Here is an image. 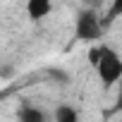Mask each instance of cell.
I'll return each mask as SVG.
<instances>
[{"label": "cell", "instance_id": "cell-1", "mask_svg": "<svg viewBox=\"0 0 122 122\" xmlns=\"http://www.w3.org/2000/svg\"><path fill=\"white\" fill-rule=\"evenodd\" d=\"M96 74L103 86H115L117 81H122V57L117 55V50L103 48L101 62L96 65Z\"/></svg>", "mask_w": 122, "mask_h": 122}, {"label": "cell", "instance_id": "cell-2", "mask_svg": "<svg viewBox=\"0 0 122 122\" xmlns=\"http://www.w3.org/2000/svg\"><path fill=\"white\" fill-rule=\"evenodd\" d=\"M74 36L84 43H93L103 36V26H101V19L93 10H84L77 15V22H74Z\"/></svg>", "mask_w": 122, "mask_h": 122}, {"label": "cell", "instance_id": "cell-3", "mask_svg": "<svg viewBox=\"0 0 122 122\" xmlns=\"http://www.w3.org/2000/svg\"><path fill=\"white\" fill-rule=\"evenodd\" d=\"M53 10V3L50 0H26V15L31 22H41L50 15Z\"/></svg>", "mask_w": 122, "mask_h": 122}, {"label": "cell", "instance_id": "cell-4", "mask_svg": "<svg viewBox=\"0 0 122 122\" xmlns=\"http://www.w3.org/2000/svg\"><path fill=\"white\" fill-rule=\"evenodd\" d=\"M17 120L19 122H46V112L34 105H22L17 112Z\"/></svg>", "mask_w": 122, "mask_h": 122}, {"label": "cell", "instance_id": "cell-5", "mask_svg": "<svg viewBox=\"0 0 122 122\" xmlns=\"http://www.w3.org/2000/svg\"><path fill=\"white\" fill-rule=\"evenodd\" d=\"M55 122H79V112L72 105H57L55 108Z\"/></svg>", "mask_w": 122, "mask_h": 122}, {"label": "cell", "instance_id": "cell-6", "mask_svg": "<svg viewBox=\"0 0 122 122\" xmlns=\"http://www.w3.org/2000/svg\"><path fill=\"white\" fill-rule=\"evenodd\" d=\"M108 17L115 19V17H122V0H112V5L108 10Z\"/></svg>", "mask_w": 122, "mask_h": 122}, {"label": "cell", "instance_id": "cell-7", "mask_svg": "<svg viewBox=\"0 0 122 122\" xmlns=\"http://www.w3.org/2000/svg\"><path fill=\"white\" fill-rule=\"evenodd\" d=\"M101 55H103V48H91V50H89V62L93 65V70H96V65L101 62Z\"/></svg>", "mask_w": 122, "mask_h": 122}, {"label": "cell", "instance_id": "cell-8", "mask_svg": "<svg viewBox=\"0 0 122 122\" xmlns=\"http://www.w3.org/2000/svg\"><path fill=\"white\" fill-rule=\"evenodd\" d=\"M115 105H117V110H122V86H120V93H117V103Z\"/></svg>", "mask_w": 122, "mask_h": 122}]
</instances>
